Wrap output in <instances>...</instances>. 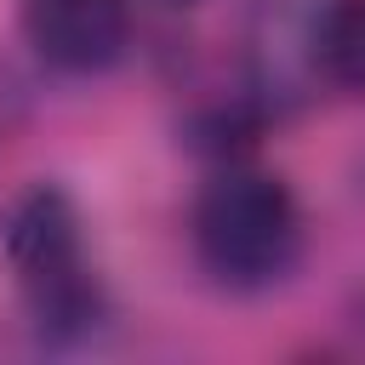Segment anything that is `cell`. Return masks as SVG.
<instances>
[{"label":"cell","mask_w":365,"mask_h":365,"mask_svg":"<svg viewBox=\"0 0 365 365\" xmlns=\"http://www.w3.org/2000/svg\"><path fill=\"white\" fill-rule=\"evenodd\" d=\"M177 6H188V0H177Z\"/></svg>","instance_id":"cell-6"},{"label":"cell","mask_w":365,"mask_h":365,"mask_svg":"<svg viewBox=\"0 0 365 365\" xmlns=\"http://www.w3.org/2000/svg\"><path fill=\"white\" fill-rule=\"evenodd\" d=\"M6 257L29 291V308L46 331H91L97 325V279L80 257V217L74 200L51 182L29 188L6 217Z\"/></svg>","instance_id":"cell-2"},{"label":"cell","mask_w":365,"mask_h":365,"mask_svg":"<svg viewBox=\"0 0 365 365\" xmlns=\"http://www.w3.org/2000/svg\"><path fill=\"white\" fill-rule=\"evenodd\" d=\"M23 40L57 74H103L131 46L125 0H23Z\"/></svg>","instance_id":"cell-3"},{"label":"cell","mask_w":365,"mask_h":365,"mask_svg":"<svg viewBox=\"0 0 365 365\" xmlns=\"http://www.w3.org/2000/svg\"><path fill=\"white\" fill-rule=\"evenodd\" d=\"M302 245V211L268 171L228 165L194 200V251L222 285H274Z\"/></svg>","instance_id":"cell-1"},{"label":"cell","mask_w":365,"mask_h":365,"mask_svg":"<svg viewBox=\"0 0 365 365\" xmlns=\"http://www.w3.org/2000/svg\"><path fill=\"white\" fill-rule=\"evenodd\" d=\"M314 63L342 91H365V0H331L314 29Z\"/></svg>","instance_id":"cell-4"},{"label":"cell","mask_w":365,"mask_h":365,"mask_svg":"<svg viewBox=\"0 0 365 365\" xmlns=\"http://www.w3.org/2000/svg\"><path fill=\"white\" fill-rule=\"evenodd\" d=\"M6 103H11V91H6V74H0V120H6Z\"/></svg>","instance_id":"cell-5"}]
</instances>
